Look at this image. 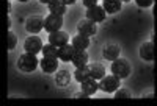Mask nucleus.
<instances>
[{"mask_svg": "<svg viewBox=\"0 0 157 106\" xmlns=\"http://www.w3.org/2000/svg\"><path fill=\"white\" fill-rule=\"evenodd\" d=\"M38 64H39V61H38L36 55L27 51V53H24V55L19 58L17 67H19V70H22V72H33V70L38 67Z\"/></svg>", "mask_w": 157, "mask_h": 106, "instance_id": "nucleus-1", "label": "nucleus"}, {"mask_svg": "<svg viewBox=\"0 0 157 106\" xmlns=\"http://www.w3.org/2000/svg\"><path fill=\"white\" fill-rule=\"evenodd\" d=\"M112 73L116 75L118 78H127L130 75V64L127 59L124 58H118L115 61H112Z\"/></svg>", "mask_w": 157, "mask_h": 106, "instance_id": "nucleus-2", "label": "nucleus"}, {"mask_svg": "<svg viewBox=\"0 0 157 106\" xmlns=\"http://www.w3.org/2000/svg\"><path fill=\"white\" fill-rule=\"evenodd\" d=\"M121 78H118L116 75H109V76H104L102 80H99V89H102L104 92L107 94H112V92H116L120 89L121 83H120Z\"/></svg>", "mask_w": 157, "mask_h": 106, "instance_id": "nucleus-3", "label": "nucleus"}, {"mask_svg": "<svg viewBox=\"0 0 157 106\" xmlns=\"http://www.w3.org/2000/svg\"><path fill=\"white\" fill-rule=\"evenodd\" d=\"M77 31L83 36H93L98 33V23L90 19H82L77 23Z\"/></svg>", "mask_w": 157, "mask_h": 106, "instance_id": "nucleus-4", "label": "nucleus"}, {"mask_svg": "<svg viewBox=\"0 0 157 106\" xmlns=\"http://www.w3.org/2000/svg\"><path fill=\"white\" fill-rule=\"evenodd\" d=\"M63 25V16L60 14H50L44 19V28L49 31V33H54V31H58Z\"/></svg>", "mask_w": 157, "mask_h": 106, "instance_id": "nucleus-5", "label": "nucleus"}, {"mask_svg": "<svg viewBox=\"0 0 157 106\" xmlns=\"http://www.w3.org/2000/svg\"><path fill=\"white\" fill-rule=\"evenodd\" d=\"M44 28V19L41 16H30L25 20V30L32 34H36Z\"/></svg>", "mask_w": 157, "mask_h": 106, "instance_id": "nucleus-6", "label": "nucleus"}, {"mask_svg": "<svg viewBox=\"0 0 157 106\" xmlns=\"http://www.w3.org/2000/svg\"><path fill=\"white\" fill-rule=\"evenodd\" d=\"M43 41H41V37H38V36H30L27 37V41H25L24 44V48L27 50L29 53H33V55H38L39 51H43Z\"/></svg>", "mask_w": 157, "mask_h": 106, "instance_id": "nucleus-7", "label": "nucleus"}, {"mask_svg": "<svg viewBox=\"0 0 157 106\" xmlns=\"http://www.w3.org/2000/svg\"><path fill=\"white\" fill-rule=\"evenodd\" d=\"M49 42L60 48V47H63V45L69 44V34H68L66 31H61V30L54 31V33L49 34Z\"/></svg>", "mask_w": 157, "mask_h": 106, "instance_id": "nucleus-8", "label": "nucleus"}, {"mask_svg": "<svg viewBox=\"0 0 157 106\" xmlns=\"http://www.w3.org/2000/svg\"><path fill=\"white\" fill-rule=\"evenodd\" d=\"M105 9H104V6L101 5H94V6H91L86 9V19L90 20H93V22H102L104 19H105Z\"/></svg>", "mask_w": 157, "mask_h": 106, "instance_id": "nucleus-9", "label": "nucleus"}, {"mask_svg": "<svg viewBox=\"0 0 157 106\" xmlns=\"http://www.w3.org/2000/svg\"><path fill=\"white\" fill-rule=\"evenodd\" d=\"M120 51H121L120 45H116V44H107L105 47H104V50H102V56L105 58L107 61H115V59L120 58Z\"/></svg>", "mask_w": 157, "mask_h": 106, "instance_id": "nucleus-10", "label": "nucleus"}, {"mask_svg": "<svg viewBox=\"0 0 157 106\" xmlns=\"http://www.w3.org/2000/svg\"><path fill=\"white\" fill-rule=\"evenodd\" d=\"M39 65H41L43 72L54 73L58 69V58H47V56H44L41 61H39Z\"/></svg>", "mask_w": 157, "mask_h": 106, "instance_id": "nucleus-11", "label": "nucleus"}, {"mask_svg": "<svg viewBox=\"0 0 157 106\" xmlns=\"http://www.w3.org/2000/svg\"><path fill=\"white\" fill-rule=\"evenodd\" d=\"M140 56L145 61H152L154 59V42L146 41L145 44H141L140 47Z\"/></svg>", "mask_w": 157, "mask_h": 106, "instance_id": "nucleus-12", "label": "nucleus"}, {"mask_svg": "<svg viewBox=\"0 0 157 106\" xmlns=\"http://www.w3.org/2000/svg\"><path fill=\"white\" fill-rule=\"evenodd\" d=\"M88 69H90V75H91V78L98 80V81L105 76V67H104L102 64H99V62L88 64Z\"/></svg>", "mask_w": 157, "mask_h": 106, "instance_id": "nucleus-13", "label": "nucleus"}, {"mask_svg": "<svg viewBox=\"0 0 157 106\" xmlns=\"http://www.w3.org/2000/svg\"><path fill=\"white\" fill-rule=\"evenodd\" d=\"M74 53H75V47H74L72 44H66V45L60 47V50H58V58H60L61 61H72Z\"/></svg>", "mask_w": 157, "mask_h": 106, "instance_id": "nucleus-14", "label": "nucleus"}, {"mask_svg": "<svg viewBox=\"0 0 157 106\" xmlns=\"http://www.w3.org/2000/svg\"><path fill=\"white\" fill-rule=\"evenodd\" d=\"M72 64L75 65V67L88 65V53L85 50H75L74 56H72Z\"/></svg>", "mask_w": 157, "mask_h": 106, "instance_id": "nucleus-15", "label": "nucleus"}, {"mask_svg": "<svg viewBox=\"0 0 157 106\" xmlns=\"http://www.w3.org/2000/svg\"><path fill=\"white\" fill-rule=\"evenodd\" d=\"M80 84H82V90L85 92L88 97L96 94V90L99 89V83H98V80H94V78H88L86 81H83Z\"/></svg>", "mask_w": 157, "mask_h": 106, "instance_id": "nucleus-16", "label": "nucleus"}, {"mask_svg": "<svg viewBox=\"0 0 157 106\" xmlns=\"http://www.w3.org/2000/svg\"><path fill=\"white\" fill-rule=\"evenodd\" d=\"M66 6H68V5H64L63 0H52V2L49 3V11L52 12V14H60V16H63L64 12H66Z\"/></svg>", "mask_w": 157, "mask_h": 106, "instance_id": "nucleus-17", "label": "nucleus"}, {"mask_svg": "<svg viewBox=\"0 0 157 106\" xmlns=\"http://www.w3.org/2000/svg\"><path fill=\"white\" fill-rule=\"evenodd\" d=\"M72 45L75 47V50H85L90 45V36H83L78 33L77 36L72 37Z\"/></svg>", "mask_w": 157, "mask_h": 106, "instance_id": "nucleus-18", "label": "nucleus"}, {"mask_svg": "<svg viewBox=\"0 0 157 106\" xmlns=\"http://www.w3.org/2000/svg\"><path fill=\"white\" fill-rule=\"evenodd\" d=\"M71 81V73L68 70H58L57 75H55V83L57 86L60 87H64V86H68Z\"/></svg>", "mask_w": 157, "mask_h": 106, "instance_id": "nucleus-19", "label": "nucleus"}, {"mask_svg": "<svg viewBox=\"0 0 157 106\" xmlns=\"http://www.w3.org/2000/svg\"><path fill=\"white\" fill-rule=\"evenodd\" d=\"M74 78H75V81H78V83H83V81H86L88 78H91L88 65H83V67H75Z\"/></svg>", "mask_w": 157, "mask_h": 106, "instance_id": "nucleus-20", "label": "nucleus"}, {"mask_svg": "<svg viewBox=\"0 0 157 106\" xmlns=\"http://www.w3.org/2000/svg\"><path fill=\"white\" fill-rule=\"evenodd\" d=\"M102 6L107 12L113 14V12H118L121 9V0H104L102 2Z\"/></svg>", "mask_w": 157, "mask_h": 106, "instance_id": "nucleus-21", "label": "nucleus"}, {"mask_svg": "<svg viewBox=\"0 0 157 106\" xmlns=\"http://www.w3.org/2000/svg\"><path fill=\"white\" fill-rule=\"evenodd\" d=\"M58 47H55L54 44H46L44 47H43V55L44 56H47V58H58Z\"/></svg>", "mask_w": 157, "mask_h": 106, "instance_id": "nucleus-22", "label": "nucleus"}, {"mask_svg": "<svg viewBox=\"0 0 157 106\" xmlns=\"http://www.w3.org/2000/svg\"><path fill=\"white\" fill-rule=\"evenodd\" d=\"M115 97L116 98H130L132 94H130V90H127V89H118L115 92Z\"/></svg>", "mask_w": 157, "mask_h": 106, "instance_id": "nucleus-23", "label": "nucleus"}, {"mask_svg": "<svg viewBox=\"0 0 157 106\" xmlns=\"http://www.w3.org/2000/svg\"><path fill=\"white\" fill-rule=\"evenodd\" d=\"M16 44H17V37H16V34L14 33H8V50H13L16 47Z\"/></svg>", "mask_w": 157, "mask_h": 106, "instance_id": "nucleus-24", "label": "nucleus"}, {"mask_svg": "<svg viewBox=\"0 0 157 106\" xmlns=\"http://www.w3.org/2000/svg\"><path fill=\"white\" fill-rule=\"evenodd\" d=\"M135 2H137V5H138V6L146 8V6H151V5H152L154 0H135Z\"/></svg>", "mask_w": 157, "mask_h": 106, "instance_id": "nucleus-25", "label": "nucleus"}, {"mask_svg": "<svg viewBox=\"0 0 157 106\" xmlns=\"http://www.w3.org/2000/svg\"><path fill=\"white\" fill-rule=\"evenodd\" d=\"M82 2H83V6H86V8H91V6L98 5V0H82Z\"/></svg>", "mask_w": 157, "mask_h": 106, "instance_id": "nucleus-26", "label": "nucleus"}, {"mask_svg": "<svg viewBox=\"0 0 157 106\" xmlns=\"http://www.w3.org/2000/svg\"><path fill=\"white\" fill-rule=\"evenodd\" d=\"M88 95L85 94V92L82 90V92H77V94H74V98H86Z\"/></svg>", "mask_w": 157, "mask_h": 106, "instance_id": "nucleus-27", "label": "nucleus"}, {"mask_svg": "<svg viewBox=\"0 0 157 106\" xmlns=\"http://www.w3.org/2000/svg\"><path fill=\"white\" fill-rule=\"evenodd\" d=\"M63 2H64V5H74L77 0H63Z\"/></svg>", "mask_w": 157, "mask_h": 106, "instance_id": "nucleus-28", "label": "nucleus"}, {"mask_svg": "<svg viewBox=\"0 0 157 106\" xmlns=\"http://www.w3.org/2000/svg\"><path fill=\"white\" fill-rule=\"evenodd\" d=\"M143 97H149V98H154V94L151 92V94H148V92H145V94H143Z\"/></svg>", "mask_w": 157, "mask_h": 106, "instance_id": "nucleus-29", "label": "nucleus"}, {"mask_svg": "<svg viewBox=\"0 0 157 106\" xmlns=\"http://www.w3.org/2000/svg\"><path fill=\"white\" fill-rule=\"evenodd\" d=\"M39 2H41V3H46V5H49V3L52 2V0H39Z\"/></svg>", "mask_w": 157, "mask_h": 106, "instance_id": "nucleus-30", "label": "nucleus"}, {"mask_svg": "<svg viewBox=\"0 0 157 106\" xmlns=\"http://www.w3.org/2000/svg\"><path fill=\"white\" fill-rule=\"evenodd\" d=\"M19 2H29V0H19Z\"/></svg>", "mask_w": 157, "mask_h": 106, "instance_id": "nucleus-31", "label": "nucleus"}, {"mask_svg": "<svg viewBox=\"0 0 157 106\" xmlns=\"http://www.w3.org/2000/svg\"><path fill=\"white\" fill-rule=\"evenodd\" d=\"M121 2H130V0H121Z\"/></svg>", "mask_w": 157, "mask_h": 106, "instance_id": "nucleus-32", "label": "nucleus"}]
</instances>
